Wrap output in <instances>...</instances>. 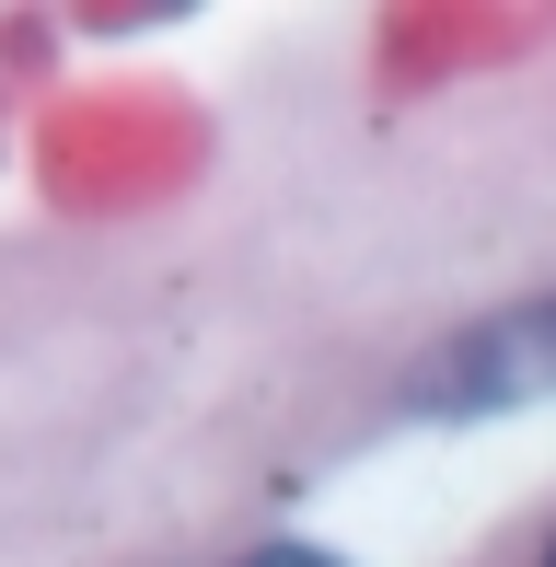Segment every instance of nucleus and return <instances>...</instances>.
<instances>
[{
	"instance_id": "1",
	"label": "nucleus",
	"mask_w": 556,
	"mask_h": 567,
	"mask_svg": "<svg viewBox=\"0 0 556 567\" xmlns=\"http://www.w3.org/2000/svg\"><path fill=\"white\" fill-rule=\"evenodd\" d=\"M452 405H511V394H556V301L545 313H511L464 348V371H441Z\"/></svg>"
},
{
	"instance_id": "2",
	"label": "nucleus",
	"mask_w": 556,
	"mask_h": 567,
	"mask_svg": "<svg viewBox=\"0 0 556 567\" xmlns=\"http://www.w3.org/2000/svg\"><path fill=\"white\" fill-rule=\"evenodd\" d=\"M244 567H337V556H313V545H267V556H244Z\"/></svg>"
},
{
	"instance_id": "3",
	"label": "nucleus",
	"mask_w": 556,
	"mask_h": 567,
	"mask_svg": "<svg viewBox=\"0 0 556 567\" xmlns=\"http://www.w3.org/2000/svg\"><path fill=\"white\" fill-rule=\"evenodd\" d=\"M545 567H556V556H545Z\"/></svg>"
}]
</instances>
